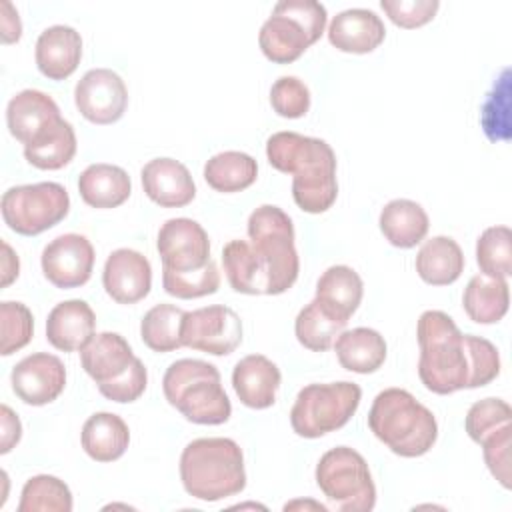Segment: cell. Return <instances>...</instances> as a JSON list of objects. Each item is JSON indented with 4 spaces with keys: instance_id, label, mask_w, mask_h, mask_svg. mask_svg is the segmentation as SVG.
<instances>
[{
    "instance_id": "obj_1",
    "label": "cell",
    "mask_w": 512,
    "mask_h": 512,
    "mask_svg": "<svg viewBox=\"0 0 512 512\" xmlns=\"http://www.w3.org/2000/svg\"><path fill=\"white\" fill-rule=\"evenodd\" d=\"M422 384L440 396L490 384L500 374L498 348L474 334H462L442 310H426L416 326Z\"/></svg>"
},
{
    "instance_id": "obj_2",
    "label": "cell",
    "mask_w": 512,
    "mask_h": 512,
    "mask_svg": "<svg viewBox=\"0 0 512 512\" xmlns=\"http://www.w3.org/2000/svg\"><path fill=\"white\" fill-rule=\"evenodd\" d=\"M272 168L292 174V198L308 214H322L336 202V154L326 140L298 132H276L266 140Z\"/></svg>"
},
{
    "instance_id": "obj_3",
    "label": "cell",
    "mask_w": 512,
    "mask_h": 512,
    "mask_svg": "<svg viewBox=\"0 0 512 512\" xmlns=\"http://www.w3.org/2000/svg\"><path fill=\"white\" fill-rule=\"evenodd\" d=\"M184 490L204 502H218L246 488L242 448L232 438H196L180 454Z\"/></svg>"
},
{
    "instance_id": "obj_4",
    "label": "cell",
    "mask_w": 512,
    "mask_h": 512,
    "mask_svg": "<svg viewBox=\"0 0 512 512\" xmlns=\"http://www.w3.org/2000/svg\"><path fill=\"white\" fill-rule=\"evenodd\" d=\"M368 428L402 458L426 454L438 438L434 414L402 388H386L376 394L368 412Z\"/></svg>"
},
{
    "instance_id": "obj_5",
    "label": "cell",
    "mask_w": 512,
    "mask_h": 512,
    "mask_svg": "<svg viewBox=\"0 0 512 512\" xmlns=\"http://www.w3.org/2000/svg\"><path fill=\"white\" fill-rule=\"evenodd\" d=\"M162 390L168 404L194 424H224L232 414L220 372L210 362L196 358L172 362L164 372Z\"/></svg>"
},
{
    "instance_id": "obj_6",
    "label": "cell",
    "mask_w": 512,
    "mask_h": 512,
    "mask_svg": "<svg viewBox=\"0 0 512 512\" xmlns=\"http://www.w3.org/2000/svg\"><path fill=\"white\" fill-rule=\"evenodd\" d=\"M326 8L316 0H282L262 24L258 44L274 64L298 60L326 28Z\"/></svg>"
},
{
    "instance_id": "obj_7",
    "label": "cell",
    "mask_w": 512,
    "mask_h": 512,
    "mask_svg": "<svg viewBox=\"0 0 512 512\" xmlns=\"http://www.w3.org/2000/svg\"><path fill=\"white\" fill-rule=\"evenodd\" d=\"M248 238L266 268L268 296L292 288L300 272L292 218L274 204H262L248 218Z\"/></svg>"
},
{
    "instance_id": "obj_8",
    "label": "cell",
    "mask_w": 512,
    "mask_h": 512,
    "mask_svg": "<svg viewBox=\"0 0 512 512\" xmlns=\"http://www.w3.org/2000/svg\"><path fill=\"white\" fill-rule=\"evenodd\" d=\"M362 390L354 382L304 386L290 410L292 430L302 438H320L342 428L358 410Z\"/></svg>"
},
{
    "instance_id": "obj_9",
    "label": "cell",
    "mask_w": 512,
    "mask_h": 512,
    "mask_svg": "<svg viewBox=\"0 0 512 512\" xmlns=\"http://www.w3.org/2000/svg\"><path fill=\"white\" fill-rule=\"evenodd\" d=\"M316 484L340 512H370L376 504V486L360 452L336 446L316 464Z\"/></svg>"
},
{
    "instance_id": "obj_10",
    "label": "cell",
    "mask_w": 512,
    "mask_h": 512,
    "mask_svg": "<svg viewBox=\"0 0 512 512\" xmlns=\"http://www.w3.org/2000/svg\"><path fill=\"white\" fill-rule=\"evenodd\" d=\"M4 224L22 236H36L58 222L70 212L68 190L58 182H36L12 186L0 200Z\"/></svg>"
},
{
    "instance_id": "obj_11",
    "label": "cell",
    "mask_w": 512,
    "mask_h": 512,
    "mask_svg": "<svg viewBox=\"0 0 512 512\" xmlns=\"http://www.w3.org/2000/svg\"><path fill=\"white\" fill-rule=\"evenodd\" d=\"M242 342L240 316L224 306L212 304L184 314L182 344L212 356H228Z\"/></svg>"
},
{
    "instance_id": "obj_12",
    "label": "cell",
    "mask_w": 512,
    "mask_h": 512,
    "mask_svg": "<svg viewBox=\"0 0 512 512\" xmlns=\"http://www.w3.org/2000/svg\"><path fill=\"white\" fill-rule=\"evenodd\" d=\"M94 246L92 242L76 232L56 236L42 250L40 264L46 280L56 288L70 290L84 286L94 268Z\"/></svg>"
},
{
    "instance_id": "obj_13",
    "label": "cell",
    "mask_w": 512,
    "mask_h": 512,
    "mask_svg": "<svg viewBox=\"0 0 512 512\" xmlns=\"http://www.w3.org/2000/svg\"><path fill=\"white\" fill-rule=\"evenodd\" d=\"M78 112L92 124L118 122L128 106L124 80L110 68L88 70L74 88Z\"/></svg>"
},
{
    "instance_id": "obj_14",
    "label": "cell",
    "mask_w": 512,
    "mask_h": 512,
    "mask_svg": "<svg viewBox=\"0 0 512 512\" xmlns=\"http://www.w3.org/2000/svg\"><path fill=\"white\" fill-rule=\"evenodd\" d=\"M156 248L162 268L174 272H190L208 264L210 238L202 224L192 218H170L158 230Z\"/></svg>"
},
{
    "instance_id": "obj_15",
    "label": "cell",
    "mask_w": 512,
    "mask_h": 512,
    "mask_svg": "<svg viewBox=\"0 0 512 512\" xmlns=\"http://www.w3.org/2000/svg\"><path fill=\"white\" fill-rule=\"evenodd\" d=\"M14 394L28 406L54 402L66 386V368L62 360L48 352H36L22 358L10 374Z\"/></svg>"
},
{
    "instance_id": "obj_16",
    "label": "cell",
    "mask_w": 512,
    "mask_h": 512,
    "mask_svg": "<svg viewBox=\"0 0 512 512\" xmlns=\"http://www.w3.org/2000/svg\"><path fill=\"white\" fill-rule=\"evenodd\" d=\"M60 120L58 104L42 90L26 88L12 96L6 106L8 130L24 146H32L46 138Z\"/></svg>"
},
{
    "instance_id": "obj_17",
    "label": "cell",
    "mask_w": 512,
    "mask_h": 512,
    "mask_svg": "<svg viewBox=\"0 0 512 512\" xmlns=\"http://www.w3.org/2000/svg\"><path fill=\"white\" fill-rule=\"evenodd\" d=\"M102 284L114 302L136 304L152 288V266L144 254L132 248H118L106 258Z\"/></svg>"
},
{
    "instance_id": "obj_18",
    "label": "cell",
    "mask_w": 512,
    "mask_h": 512,
    "mask_svg": "<svg viewBox=\"0 0 512 512\" xmlns=\"http://www.w3.org/2000/svg\"><path fill=\"white\" fill-rule=\"evenodd\" d=\"M144 194L162 208H182L196 196L188 168L174 158H154L140 172Z\"/></svg>"
},
{
    "instance_id": "obj_19",
    "label": "cell",
    "mask_w": 512,
    "mask_h": 512,
    "mask_svg": "<svg viewBox=\"0 0 512 512\" xmlns=\"http://www.w3.org/2000/svg\"><path fill=\"white\" fill-rule=\"evenodd\" d=\"M36 66L48 80H66L82 58V38L72 26L54 24L40 32L34 50Z\"/></svg>"
},
{
    "instance_id": "obj_20",
    "label": "cell",
    "mask_w": 512,
    "mask_h": 512,
    "mask_svg": "<svg viewBox=\"0 0 512 512\" xmlns=\"http://www.w3.org/2000/svg\"><path fill=\"white\" fill-rule=\"evenodd\" d=\"M280 368L264 354H248L232 370V386L240 402L254 410L270 408L280 388Z\"/></svg>"
},
{
    "instance_id": "obj_21",
    "label": "cell",
    "mask_w": 512,
    "mask_h": 512,
    "mask_svg": "<svg viewBox=\"0 0 512 512\" xmlns=\"http://www.w3.org/2000/svg\"><path fill=\"white\" fill-rule=\"evenodd\" d=\"M386 38L382 18L366 8H348L338 12L328 26V40L340 52L368 54Z\"/></svg>"
},
{
    "instance_id": "obj_22",
    "label": "cell",
    "mask_w": 512,
    "mask_h": 512,
    "mask_svg": "<svg viewBox=\"0 0 512 512\" xmlns=\"http://www.w3.org/2000/svg\"><path fill=\"white\" fill-rule=\"evenodd\" d=\"M96 314L84 300L56 304L46 320V340L62 352L82 350L94 336Z\"/></svg>"
},
{
    "instance_id": "obj_23",
    "label": "cell",
    "mask_w": 512,
    "mask_h": 512,
    "mask_svg": "<svg viewBox=\"0 0 512 512\" xmlns=\"http://www.w3.org/2000/svg\"><path fill=\"white\" fill-rule=\"evenodd\" d=\"M136 360L130 344L118 332H100L80 350V362L86 374L98 384L122 376Z\"/></svg>"
},
{
    "instance_id": "obj_24",
    "label": "cell",
    "mask_w": 512,
    "mask_h": 512,
    "mask_svg": "<svg viewBox=\"0 0 512 512\" xmlns=\"http://www.w3.org/2000/svg\"><path fill=\"white\" fill-rule=\"evenodd\" d=\"M80 198L92 208H116L132 194V182L124 168L96 162L84 168L78 178Z\"/></svg>"
},
{
    "instance_id": "obj_25",
    "label": "cell",
    "mask_w": 512,
    "mask_h": 512,
    "mask_svg": "<svg viewBox=\"0 0 512 512\" xmlns=\"http://www.w3.org/2000/svg\"><path fill=\"white\" fill-rule=\"evenodd\" d=\"M338 362L344 370L356 374H372L386 360V340L374 328L358 326L340 332L334 342Z\"/></svg>"
},
{
    "instance_id": "obj_26",
    "label": "cell",
    "mask_w": 512,
    "mask_h": 512,
    "mask_svg": "<svg viewBox=\"0 0 512 512\" xmlns=\"http://www.w3.org/2000/svg\"><path fill=\"white\" fill-rule=\"evenodd\" d=\"M80 442L92 460L114 462L126 452L130 444V430L118 414L96 412L84 422Z\"/></svg>"
},
{
    "instance_id": "obj_27",
    "label": "cell",
    "mask_w": 512,
    "mask_h": 512,
    "mask_svg": "<svg viewBox=\"0 0 512 512\" xmlns=\"http://www.w3.org/2000/svg\"><path fill=\"white\" fill-rule=\"evenodd\" d=\"M384 238L396 248H414L428 234V214L426 210L408 198L390 200L378 218Z\"/></svg>"
},
{
    "instance_id": "obj_28",
    "label": "cell",
    "mask_w": 512,
    "mask_h": 512,
    "mask_svg": "<svg viewBox=\"0 0 512 512\" xmlns=\"http://www.w3.org/2000/svg\"><path fill=\"white\" fill-rule=\"evenodd\" d=\"M464 254L450 236H434L426 240L416 254L418 276L432 286H448L464 272Z\"/></svg>"
},
{
    "instance_id": "obj_29",
    "label": "cell",
    "mask_w": 512,
    "mask_h": 512,
    "mask_svg": "<svg viewBox=\"0 0 512 512\" xmlns=\"http://www.w3.org/2000/svg\"><path fill=\"white\" fill-rule=\"evenodd\" d=\"M510 304V288L506 278L476 274L464 288L462 306L476 324H496L504 318Z\"/></svg>"
},
{
    "instance_id": "obj_30",
    "label": "cell",
    "mask_w": 512,
    "mask_h": 512,
    "mask_svg": "<svg viewBox=\"0 0 512 512\" xmlns=\"http://www.w3.org/2000/svg\"><path fill=\"white\" fill-rule=\"evenodd\" d=\"M364 294V284L358 272L350 266L336 264L330 266L316 282V296L330 312H334L342 320H350V316L358 310Z\"/></svg>"
},
{
    "instance_id": "obj_31",
    "label": "cell",
    "mask_w": 512,
    "mask_h": 512,
    "mask_svg": "<svg viewBox=\"0 0 512 512\" xmlns=\"http://www.w3.org/2000/svg\"><path fill=\"white\" fill-rule=\"evenodd\" d=\"M222 264L230 286L240 294H268V274L246 240H230L222 250Z\"/></svg>"
},
{
    "instance_id": "obj_32",
    "label": "cell",
    "mask_w": 512,
    "mask_h": 512,
    "mask_svg": "<svg viewBox=\"0 0 512 512\" xmlns=\"http://www.w3.org/2000/svg\"><path fill=\"white\" fill-rule=\"evenodd\" d=\"M258 164L256 160L240 150H226L214 154L204 164V180L210 188L222 194L242 192L256 182Z\"/></svg>"
},
{
    "instance_id": "obj_33",
    "label": "cell",
    "mask_w": 512,
    "mask_h": 512,
    "mask_svg": "<svg viewBox=\"0 0 512 512\" xmlns=\"http://www.w3.org/2000/svg\"><path fill=\"white\" fill-rule=\"evenodd\" d=\"M346 324V320L338 318L318 298H314L298 312L294 332L304 348L312 352H324L334 346V340L340 336V332H344Z\"/></svg>"
},
{
    "instance_id": "obj_34",
    "label": "cell",
    "mask_w": 512,
    "mask_h": 512,
    "mask_svg": "<svg viewBox=\"0 0 512 512\" xmlns=\"http://www.w3.org/2000/svg\"><path fill=\"white\" fill-rule=\"evenodd\" d=\"M184 310L174 304L152 306L140 322V338L154 352H172L182 344Z\"/></svg>"
},
{
    "instance_id": "obj_35",
    "label": "cell",
    "mask_w": 512,
    "mask_h": 512,
    "mask_svg": "<svg viewBox=\"0 0 512 512\" xmlns=\"http://www.w3.org/2000/svg\"><path fill=\"white\" fill-rule=\"evenodd\" d=\"M76 132L68 120H60V124L40 142L32 146H24V158L28 164L40 170H60L72 162L76 156Z\"/></svg>"
},
{
    "instance_id": "obj_36",
    "label": "cell",
    "mask_w": 512,
    "mask_h": 512,
    "mask_svg": "<svg viewBox=\"0 0 512 512\" xmlns=\"http://www.w3.org/2000/svg\"><path fill=\"white\" fill-rule=\"evenodd\" d=\"M72 506V492L64 480L38 474L28 478L22 486L18 512H70Z\"/></svg>"
},
{
    "instance_id": "obj_37",
    "label": "cell",
    "mask_w": 512,
    "mask_h": 512,
    "mask_svg": "<svg viewBox=\"0 0 512 512\" xmlns=\"http://www.w3.org/2000/svg\"><path fill=\"white\" fill-rule=\"evenodd\" d=\"M476 262L484 276L512 274V232L508 226H490L476 240Z\"/></svg>"
},
{
    "instance_id": "obj_38",
    "label": "cell",
    "mask_w": 512,
    "mask_h": 512,
    "mask_svg": "<svg viewBox=\"0 0 512 512\" xmlns=\"http://www.w3.org/2000/svg\"><path fill=\"white\" fill-rule=\"evenodd\" d=\"M162 286L164 292L180 298H202L208 294H214L220 286V272L214 260L204 264L202 268L190 270V272H174L168 268H162Z\"/></svg>"
},
{
    "instance_id": "obj_39",
    "label": "cell",
    "mask_w": 512,
    "mask_h": 512,
    "mask_svg": "<svg viewBox=\"0 0 512 512\" xmlns=\"http://www.w3.org/2000/svg\"><path fill=\"white\" fill-rule=\"evenodd\" d=\"M0 328H2V344L0 354L10 356L24 348L34 334V318L26 304L4 300L0 304Z\"/></svg>"
},
{
    "instance_id": "obj_40",
    "label": "cell",
    "mask_w": 512,
    "mask_h": 512,
    "mask_svg": "<svg viewBox=\"0 0 512 512\" xmlns=\"http://www.w3.org/2000/svg\"><path fill=\"white\" fill-rule=\"evenodd\" d=\"M510 418H512V408L508 406V402L500 398H484L474 402L468 408L464 418V428H466V434L480 444L488 434L502 428L504 424H510Z\"/></svg>"
},
{
    "instance_id": "obj_41",
    "label": "cell",
    "mask_w": 512,
    "mask_h": 512,
    "mask_svg": "<svg viewBox=\"0 0 512 512\" xmlns=\"http://www.w3.org/2000/svg\"><path fill=\"white\" fill-rule=\"evenodd\" d=\"M508 96H510V72L502 70V76L498 78V82L494 84L492 92L488 94L482 106V128L492 142L506 140L510 134Z\"/></svg>"
},
{
    "instance_id": "obj_42",
    "label": "cell",
    "mask_w": 512,
    "mask_h": 512,
    "mask_svg": "<svg viewBox=\"0 0 512 512\" xmlns=\"http://www.w3.org/2000/svg\"><path fill=\"white\" fill-rule=\"evenodd\" d=\"M270 104L282 118H302L310 108V90L296 76H280L270 88Z\"/></svg>"
},
{
    "instance_id": "obj_43",
    "label": "cell",
    "mask_w": 512,
    "mask_h": 512,
    "mask_svg": "<svg viewBox=\"0 0 512 512\" xmlns=\"http://www.w3.org/2000/svg\"><path fill=\"white\" fill-rule=\"evenodd\" d=\"M510 442H512V426L510 424H504L502 428L494 430L480 442L484 462H486L490 474L504 488H510Z\"/></svg>"
},
{
    "instance_id": "obj_44",
    "label": "cell",
    "mask_w": 512,
    "mask_h": 512,
    "mask_svg": "<svg viewBox=\"0 0 512 512\" xmlns=\"http://www.w3.org/2000/svg\"><path fill=\"white\" fill-rule=\"evenodd\" d=\"M380 8L400 28H420L428 24L438 8V0H382Z\"/></svg>"
},
{
    "instance_id": "obj_45",
    "label": "cell",
    "mask_w": 512,
    "mask_h": 512,
    "mask_svg": "<svg viewBox=\"0 0 512 512\" xmlns=\"http://www.w3.org/2000/svg\"><path fill=\"white\" fill-rule=\"evenodd\" d=\"M146 384H148L146 366L142 364L140 358H136L132 362V366L122 376H118V378H114L110 382L98 384V390H100V394L104 398H108L112 402L126 404V402L138 400L144 394Z\"/></svg>"
},
{
    "instance_id": "obj_46",
    "label": "cell",
    "mask_w": 512,
    "mask_h": 512,
    "mask_svg": "<svg viewBox=\"0 0 512 512\" xmlns=\"http://www.w3.org/2000/svg\"><path fill=\"white\" fill-rule=\"evenodd\" d=\"M0 426H2V434H0V454H8L22 438V424L18 414L2 404L0 408Z\"/></svg>"
},
{
    "instance_id": "obj_47",
    "label": "cell",
    "mask_w": 512,
    "mask_h": 512,
    "mask_svg": "<svg viewBox=\"0 0 512 512\" xmlns=\"http://www.w3.org/2000/svg\"><path fill=\"white\" fill-rule=\"evenodd\" d=\"M0 30L4 44H14L22 36V22L18 10L8 0L0 2Z\"/></svg>"
},
{
    "instance_id": "obj_48",
    "label": "cell",
    "mask_w": 512,
    "mask_h": 512,
    "mask_svg": "<svg viewBox=\"0 0 512 512\" xmlns=\"http://www.w3.org/2000/svg\"><path fill=\"white\" fill-rule=\"evenodd\" d=\"M2 250H4V256H2V288H6L8 284H12L18 278L20 260H18V254H14L12 246L6 240H2Z\"/></svg>"
},
{
    "instance_id": "obj_49",
    "label": "cell",
    "mask_w": 512,
    "mask_h": 512,
    "mask_svg": "<svg viewBox=\"0 0 512 512\" xmlns=\"http://www.w3.org/2000/svg\"><path fill=\"white\" fill-rule=\"evenodd\" d=\"M300 506H314L316 510H320V512H326V506H322V504H316V502H302V500H296V502H290V504H286L284 506V510H292V508H300Z\"/></svg>"
}]
</instances>
